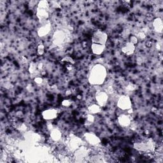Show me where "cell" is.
<instances>
[{"instance_id": "obj_9", "label": "cell", "mask_w": 163, "mask_h": 163, "mask_svg": "<svg viewBox=\"0 0 163 163\" xmlns=\"http://www.w3.org/2000/svg\"><path fill=\"white\" fill-rule=\"evenodd\" d=\"M119 124L122 126L126 127L131 124V119L129 116H127L126 115H122L119 118Z\"/></svg>"}, {"instance_id": "obj_4", "label": "cell", "mask_w": 163, "mask_h": 163, "mask_svg": "<svg viewBox=\"0 0 163 163\" xmlns=\"http://www.w3.org/2000/svg\"><path fill=\"white\" fill-rule=\"evenodd\" d=\"M96 99L99 106H103L107 103L108 101V94L105 92H98L96 94Z\"/></svg>"}, {"instance_id": "obj_12", "label": "cell", "mask_w": 163, "mask_h": 163, "mask_svg": "<svg viewBox=\"0 0 163 163\" xmlns=\"http://www.w3.org/2000/svg\"><path fill=\"white\" fill-rule=\"evenodd\" d=\"M89 110L92 114H96L100 110V106H99L98 105H97L93 104L89 108Z\"/></svg>"}, {"instance_id": "obj_16", "label": "cell", "mask_w": 163, "mask_h": 163, "mask_svg": "<svg viewBox=\"0 0 163 163\" xmlns=\"http://www.w3.org/2000/svg\"><path fill=\"white\" fill-rule=\"evenodd\" d=\"M35 81H36V83H38V84H40V83H42V79L41 78L37 77L36 78H35Z\"/></svg>"}, {"instance_id": "obj_14", "label": "cell", "mask_w": 163, "mask_h": 163, "mask_svg": "<svg viewBox=\"0 0 163 163\" xmlns=\"http://www.w3.org/2000/svg\"><path fill=\"white\" fill-rule=\"evenodd\" d=\"M44 53V46L43 44H40L38 47V54L42 55Z\"/></svg>"}, {"instance_id": "obj_3", "label": "cell", "mask_w": 163, "mask_h": 163, "mask_svg": "<svg viewBox=\"0 0 163 163\" xmlns=\"http://www.w3.org/2000/svg\"><path fill=\"white\" fill-rule=\"evenodd\" d=\"M118 107L122 110H129L131 108V103L129 98L127 96H121L118 101Z\"/></svg>"}, {"instance_id": "obj_2", "label": "cell", "mask_w": 163, "mask_h": 163, "mask_svg": "<svg viewBox=\"0 0 163 163\" xmlns=\"http://www.w3.org/2000/svg\"><path fill=\"white\" fill-rule=\"evenodd\" d=\"M108 38L107 35L102 31H96L95 33H94L92 38V41L93 44H97L101 45H105L107 43Z\"/></svg>"}, {"instance_id": "obj_8", "label": "cell", "mask_w": 163, "mask_h": 163, "mask_svg": "<svg viewBox=\"0 0 163 163\" xmlns=\"http://www.w3.org/2000/svg\"><path fill=\"white\" fill-rule=\"evenodd\" d=\"M85 136H86V139L87 141V142H89V144H91L92 145H96L99 144L100 141L99 139L94 135H91L90 133H87L85 135Z\"/></svg>"}, {"instance_id": "obj_5", "label": "cell", "mask_w": 163, "mask_h": 163, "mask_svg": "<svg viewBox=\"0 0 163 163\" xmlns=\"http://www.w3.org/2000/svg\"><path fill=\"white\" fill-rule=\"evenodd\" d=\"M57 115V111L56 109H48L42 113V116L45 120H53Z\"/></svg>"}, {"instance_id": "obj_10", "label": "cell", "mask_w": 163, "mask_h": 163, "mask_svg": "<svg viewBox=\"0 0 163 163\" xmlns=\"http://www.w3.org/2000/svg\"><path fill=\"white\" fill-rule=\"evenodd\" d=\"M50 137L52 140L57 141L61 138V132L57 129H53L50 133Z\"/></svg>"}, {"instance_id": "obj_7", "label": "cell", "mask_w": 163, "mask_h": 163, "mask_svg": "<svg viewBox=\"0 0 163 163\" xmlns=\"http://www.w3.org/2000/svg\"><path fill=\"white\" fill-rule=\"evenodd\" d=\"M135 47L133 44H132L131 42H128L126 44L124 47H122V50L124 54L126 55H131L132 54H133L134 51H135Z\"/></svg>"}, {"instance_id": "obj_11", "label": "cell", "mask_w": 163, "mask_h": 163, "mask_svg": "<svg viewBox=\"0 0 163 163\" xmlns=\"http://www.w3.org/2000/svg\"><path fill=\"white\" fill-rule=\"evenodd\" d=\"M49 32V27L48 26L45 25L44 26L41 27L38 31V35L40 36H44L45 35H47Z\"/></svg>"}, {"instance_id": "obj_13", "label": "cell", "mask_w": 163, "mask_h": 163, "mask_svg": "<svg viewBox=\"0 0 163 163\" xmlns=\"http://www.w3.org/2000/svg\"><path fill=\"white\" fill-rule=\"evenodd\" d=\"M154 27L157 31H161L162 30V21L161 20L159 19H157L155 20L154 22Z\"/></svg>"}, {"instance_id": "obj_1", "label": "cell", "mask_w": 163, "mask_h": 163, "mask_svg": "<svg viewBox=\"0 0 163 163\" xmlns=\"http://www.w3.org/2000/svg\"><path fill=\"white\" fill-rule=\"evenodd\" d=\"M107 72L105 68L100 65L95 66L92 69L89 81L93 85H101L103 84L106 78Z\"/></svg>"}, {"instance_id": "obj_15", "label": "cell", "mask_w": 163, "mask_h": 163, "mask_svg": "<svg viewBox=\"0 0 163 163\" xmlns=\"http://www.w3.org/2000/svg\"><path fill=\"white\" fill-rule=\"evenodd\" d=\"M63 105V106H65V107H68L70 105V102L69 100H65L63 101V103H62Z\"/></svg>"}, {"instance_id": "obj_6", "label": "cell", "mask_w": 163, "mask_h": 163, "mask_svg": "<svg viewBox=\"0 0 163 163\" xmlns=\"http://www.w3.org/2000/svg\"><path fill=\"white\" fill-rule=\"evenodd\" d=\"M91 49L94 54L100 55L105 51V45L97 44H93L91 46Z\"/></svg>"}]
</instances>
